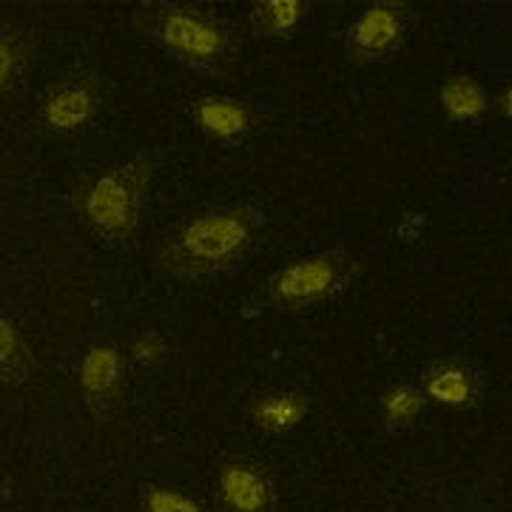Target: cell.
I'll return each mask as SVG.
<instances>
[{
  "mask_svg": "<svg viewBox=\"0 0 512 512\" xmlns=\"http://www.w3.org/2000/svg\"><path fill=\"white\" fill-rule=\"evenodd\" d=\"M308 15L305 0H254L248 23L251 32L262 40H285L291 37Z\"/></svg>",
  "mask_w": 512,
  "mask_h": 512,
  "instance_id": "cell-15",
  "label": "cell"
},
{
  "mask_svg": "<svg viewBox=\"0 0 512 512\" xmlns=\"http://www.w3.org/2000/svg\"><path fill=\"white\" fill-rule=\"evenodd\" d=\"M174 353V345L168 342V336L157 333V330H143L131 339L128 345V359L134 365L146 367V370H154V367L165 365Z\"/></svg>",
  "mask_w": 512,
  "mask_h": 512,
  "instance_id": "cell-18",
  "label": "cell"
},
{
  "mask_svg": "<svg viewBox=\"0 0 512 512\" xmlns=\"http://www.w3.org/2000/svg\"><path fill=\"white\" fill-rule=\"evenodd\" d=\"M157 165L154 151H140L83 177L69 197L77 222L109 248L128 245L140 231Z\"/></svg>",
  "mask_w": 512,
  "mask_h": 512,
  "instance_id": "cell-3",
  "label": "cell"
},
{
  "mask_svg": "<svg viewBox=\"0 0 512 512\" xmlns=\"http://www.w3.org/2000/svg\"><path fill=\"white\" fill-rule=\"evenodd\" d=\"M421 390L427 396V402L450 407V410H467L476 407L481 399V376L473 365H467L464 359L447 356L433 365L424 367L421 373Z\"/></svg>",
  "mask_w": 512,
  "mask_h": 512,
  "instance_id": "cell-10",
  "label": "cell"
},
{
  "mask_svg": "<svg viewBox=\"0 0 512 512\" xmlns=\"http://www.w3.org/2000/svg\"><path fill=\"white\" fill-rule=\"evenodd\" d=\"M137 512H208L194 495L183 493L171 484H146L137 498Z\"/></svg>",
  "mask_w": 512,
  "mask_h": 512,
  "instance_id": "cell-17",
  "label": "cell"
},
{
  "mask_svg": "<svg viewBox=\"0 0 512 512\" xmlns=\"http://www.w3.org/2000/svg\"><path fill=\"white\" fill-rule=\"evenodd\" d=\"M262 234L265 217L254 205H208L165 228L154 248V265L165 279L194 288L239 268Z\"/></svg>",
  "mask_w": 512,
  "mask_h": 512,
  "instance_id": "cell-1",
  "label": "cell"
},
{
  "mask_svg": "<svg viewBox=\"0 0 512 512\" xmlns=\"http://www.w3.org/2000/svg\"><path fill=\"white\" fill-rule=\"evenodd\" d=\"M495 109H498V114H501V117L512 120V86H507L504 92L495 97Z\"/></svg>",
  "mask_w": 512,
  "mask_h": 512,
  "instance_id": "cell-20",
  "label": "cell"
},
{
  "mask_svg": "<svg viewBox=\"0 0 512 512\" xmlns=\"http://www.w3.org/2000/svg\"><path fill=\"white\" fill-rule=\"evenodd\" d=\"M217 512H276V478L251 456L222 458L214 478Z\"/></svg>",
  "mask_w": 512,
  "mask_h": 512,
  "instance_id": "cell-7",
  "label": "cell"
},
{
  "mask_svg": "<svg viewBox=\"0 0 512 512\" xmlns=\"http://www.w3.org/2000/svg\"><path fill=\"white\" fill-rule=\"evenodd\" d=\"M308 416H311L308 393L293 390V387H271V390L256 393L248 402V419L259 433H268V436L293 433Z\"/></svg>",
  "mask_w": 512,
  "mask_h": 512,
  "instance_id": "cell-11",
  "label": "cell"
},
{
  "mask_svg": "<svg viewBox=\"0 0 512 512\" xmlns=\"http://www.w3.org/2000/svg\"><path fill=\"white\" fill-rule=\"evenodd\" d=\"M37 367L26 330L12 313H0V373L6 387H20Z\"/></svg>",
  "mask_w": 512,
  "mask_h": 512,
  "instance_id": "cell-14",
  "label": "cell"
},
{
  "mask_svg": "<svg viewBox=\"0 0 512 512\" xmlns=\"http://www.w3.org/2000/svg\"><path fill=\"white\" fill-rule=\"evenodd\" d=\"M359 276L362 259L345 245H333L276 268L259 282L254 299L268 311L299 313L342 296Z\"/></svg>",
  "mask_w": 512,
  "mask_h": 512,
  "instance_id": "cell-4",
  "label": "cell"
},
{
  "mask_svg": "<svg viewBox=\"0 0 512 512\" xmlns=\"http://www.w3.org/2000/svg\"><path fill=\"white\" fill-rule=\"evenodd\" d=\"M106 109V83L103 77L77 66L57 77L40 97L35 128L46 137H74L97 123Z\"/></svg>",
  "mask_w": 512,
  "mask_h": 512,
  "instance_id": "cell-5",
  "label": "cell"
},
{
  "mask_svg": "<svg viewBox=\"0 0 512 512\" xmlns=\"http://www.w3.org/2000/svg\"><path fill=\"white\" fill-rule=\"evenodd\" d=\"M421 231H424V214H419V211H404L396 222V234L402 242H416Z\"/></svg>",
  "mask_w": 512,
  "mask_h": 512,
  "instance_id": "cell-19",
  "label": "cell"
},
{
  "mask_svg": "<svg viewBox=\"0 0 512 512\" xmlns=\"http://www.w3.org/2000/svg\"><path fill=\"white\" fill-rule=\"evenodd\" d=\"M35 66V40L20 23H3L0 32V92L3 100L23 89L26 77Z\"/></svg>",
  "mask_w": 512,
  "mask_h": 512,
  "instance_id": "cell-12",
  "label": "cell"
},
{
  "mask_svg": "<svg viewBox=\"0 0 512 512\" xmlns=\"http://www.w3.org/2000/svg\"><path fill=\"white\" fill-rule=\"evenodd\" d=\"M188 117L202 137L220 146H239L254 137L262 126V111L251 100L231 97V94H200L191 97Z\"/></svg>",
  "mask_w": 512,
  "mask_h": 512,
  "instance_id": "cell-9",
  "label": "cell"
},
{
  "mask_svg": "<svg viewBox=\"0 0 512 512\" xmlns=\"http://www.w3.org/2000/svg\"><path fill=\"white\" fill-rule=\"evenodd\" d=\"M424 407H427V396H424L419 384H390L382 393V399H379V419H382L384 430L404 433L419 421Z\"/></svg>",
  "mask_w": 512,
  "mask_h": 512,
  "instance_id": "cell-16",
  "label": "cell"
},
{
  "mask_svg": "<svg viewBox=\"0 0 512 512\" xmlns=\"http://www.w3.org/2000/svg\"><path fill=\"white\" fill-rule=\"evenodd\" d=\"M436 97L444 117L453 123H473L490 111V92L473 74H447Z\"/></svg>",
  "mask_w": 512,
  "mask_h": 512,
  "instance_id": "cell-13",
  "label": "cell"
},
{
  "mask_svg": "<svg viewBox=\"0 0 512 512\" xmlns=\"http://www.w3.org/2000/svg\"><path fill=\"white\" fill-rule=\"evenodd\" d=\"M140 35L157 43L165 55L191 72L211 80H231L242 63L237 26L211 9L194 3L146 0L131 9Z\"/></svg>",
  "mask_w": 512,
  "mask_h": 512,
  "instance_id": "cell-2",
  "label": "cell"
},
{
  "mask_svg": "<svg viewBox=\"0 0 512 512\" xmlns=\"http://www.w3.org/2000/svg\"><path fill=\"white\" fill-rule=\"evenodd\" d=\"M77 382L83 390L86 407L92 410L97 421H109L126 393V356L114 342H94L86 348L80 367H77Z\"/></svg>",
  "mask_w": 512,
  "mask_h": 512,
  "instance_id": "cell-8",
  "label": "cell"
},
{
  "mask_svg": "<svg viewBox=\"0 0 512 512\" xmlns=\"http://www.w3.org/2000/svg\"><path fill=\"white\" fill-rule=\"evenodd\" d=\"M413 6L404 0H373L350 20L342 43L345 55L356 66H373L384 63L396 55L407 43L410 26H413Z\"/></svg>",
  "mask_w": 512,
  "mask_h": 512,
  "instance_id": "cell-6",
  "label": "cell"
}]
</instances>
